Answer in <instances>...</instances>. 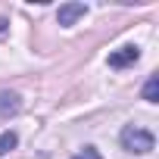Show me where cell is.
<instances>
[{"instance_id":"5b68a950","label":"cell","mask_w":159,"mask_h":159,"mask_svg":"<svg viewBox=\"0 0 159 159\" xmlns=\"http://www.w3.org/2000/svg\"><path fill=\"white\" fill-rule=\"evenodd\" d=\"M16 143H19L16 131H3V134H0V156H7L10 150H16Z\"/></svg>"},{"instance_id":"7a4b0ae2","label":"cell","mask_w":159,"mask_h":159,"mask_svg":"<svg viewBox=\"0 0 159 159\" xmlns=\"http://www.w3.org/2000/svg\"><path fill=\"white\" fill-rule=\"evenodd\" d=\"M140 59V50L134 47V44H125V47H119L116 53H109V66L112 69H125V66H134Z\"/></svg>"},{"instance_id":"277c9868","label":"cell","mask_w":159,"mask_h":159,"mask_svg":"<svg viewBox=\"0 0 159 159\" xmlns=\"http://www.w3.org/2000/svg\"><path fill=\"white\" fill-rule=\"evenodd\" d=\"M22 109V97L13 91H0V119H10Z\"/></svg>"},{"instance_id":"6da1fadb","label":"cell","mask_w":159,"mask_h":159,"mask_svg":"<svg viewBox=\"0 0 159 159\" xmlns=\"http://www.w3.org/2000/svg\"><path fill=\"white\" fill-rule=\"evenodd\" d=\"M119 140H122V147L128 150V153H137V156H143V153H150L153 150V134L150 131H143V128H137V125H125L122 128V134H119Z\"/></svg>"},{"instance_id":"8992f818","label":"cell","mask_w":159,"mask_h":159,"mask_svg":"<svg viewBox=\"0 0 159 159\" xmlns=\"http://www.w3.org/2000/svg\"><path fill=\"white\" fill-rule=\"evenodd\" d=\"M143 100L147 103H159V78H150L143 84Z\"/></svg>"},{"instance_id":"52a82bcc","label":"cell","mask_w":159,"mask_h":159,"mask_svg":"<svg viewBox=\"0 0 159 159\" xmlns=\"http://www.w3.org/2000/svg\"><path fill=\"white\" fill-rule=\"evenodd\" d=\"M72 159H100V153H97L94 147H84V153H78V156H72Z\"/></svg>"},{"instance_id":"ba28073f","label":"cell","mask_w":159,"mask_h":159,"mask_svg":"<svg viewBox=\"0 0 159 159\" xmlns=\"http://www.w3.org/2000/svg\"><path fill=\"white\" fill-rule=\"evenodd\" d=\"M7 31H10V22H7V19H0V38H3Z\"/></svg>"},{"instance_id":"3957f363","label":"cell","mask_w":159,"mask_h":159,"mask_svg":"<svg viewBox=\"0 0 159 159\" xmlns=\"http://www.w3.org/2000/svg\"><path fill=\"white\" fill-rule=\"evenodd\" d=\"M84 13H88V7L84 3H62L59 7V13H56V19H59V25H75L78 19H84Z\"/></svg>"}]
</instances>
